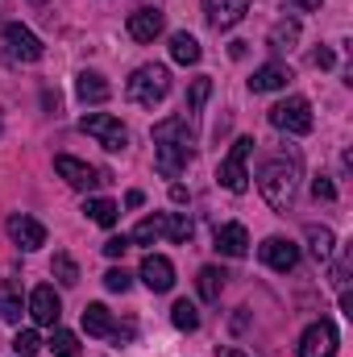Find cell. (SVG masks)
Returning a JSON list of instances; mask_svg holds the SVG:
<instances>
[{
	"instance_id": "1",
	"label": "cell",
	"mask_w": 353,
	"mask_h": 357,
	"mask_svg": "<svg viewBox=\"0 0 353 357\" xmlns=\"http://www.w3.org/2000/svg\"><path fill=\"white\" fill-rule=\"evenodd\" d=\"M191 146H195V137H191V116L179 112V116H167V121L154 125V167L167 178H175L179 171L187 167Z\"/></svg>"
},
{
	"instance_id": "2",
	"label": "cell",
	"mask_w": 353,
	"mask_h": 357,
	"mask_svg": "<svg viewBox=\"0 0 353 357\" xmlns=\"http://www.w3.org/2000/svg\"><path fill=\"white\" fill-rule=\"evenodd\" d=\"M258 191L266 195V204L274 212H287L295 204V191H299V154L266 158L258 167Z\"/></svg>"
},
{
	"instance_id": "3",
	"label": "cell",
	"mask_w": 353,
	"mask_h": 357,
	"mask_svg": "<svg viewBox=\"0 0 353 357\" xmlns=\"http://www.w3.org/2000/svg\"><path fill=\"white\" fill-rule=\"evenodd\" d=\"M167 91H171V71H167L163 63H146V67H137L133 79L125 84V96H129L133 104H142V108L163 104Z\"/></svg>"
},
{
	"instance_id": "4",
	"label": "cell",
	"mask_w": 353,
	"mask_h": 357,
	"mask_svg": "<svg viewBox=\"0 0 353 357\" xmlns=\"http://www.w3.org/2000/svg\"><path fill=\"white\" fill-rule=\"evenodd\" d=\"M270 125L274 129H283V133H295V137H303V133H312V104L303 100V96H291V100H283V104H274L270 108Z\"/></svg>"
},
{
	"instance_id": "5",
	"label": "cell",
	"mask_w": 353,
	"mask_h": 357,
	"mask_svg": "<svg viewBox=\"0 0 353 357\" xmlns=\"http://www.w3.org/2000/svg\"><path fill=\"white\" fill-rule=\"evenodd\" d=\"M250 154H254V137H237L233 150H229V158H225L220 171H216L220 187H229L233 195H241V191L250 187V171H246V158H250Z\"/></svg>"
},
{
	"instance_id": "6",
	"label": "cell",
	"mask_w": 353,
	"mask_h": 357,
	"mask_svg": "<svg viewBox=\"0 0 353 357\" xmlns=\"http://www.w3.org/2000/svg\"><path fill=\"white\" fill-rule=\"evenodd\" d=\"M80 129H84L88 137H96L104 150H112V154L129 146V129H125L117 116H108V112H88V116L80 121Z\"/></svg>"
},
{
	"instance_id": "7",
	"label": "cell",
	"mask_w": 353,
	"mask_h": 357,
	"mask_svg": "<svg viewBox=\"0 0 353 357\" xmlns=\"http://www.w3.org/2000/svg\"><path fill=\"white\" fill-rule=\"evenodd\" d=\"M4 46H8V59L13 63H38L42 59V42H38V33L33 29H25V25H4Z\"/></svg>"
},
{
	"instance_id": "8",
	"label": "cell",
	"mask_w": 353,
	"mask_h": 357,
	"mask_svg": "<svg viewBox=\"0 0 353 357\" xmlns=\"http://www.w3.org/2000/svg\"><path fill=\"white\" fill-rule=\"evenodd\" d=\"M54 171H59V178H67L75 191H91V187H100V183L108 178L104 171H96V167L71 158V154H59V158H54Z\"/></svg>"
},
{
	"instance_id": "9",
	"label": "cell",
	"mask_w": 353,
	"mask_h": 357,
	"mask_svg": "<svg viewBox=\"0 0 353 357\" xmlns=\"http://www.w3.org/2000/svg\"><path fill=\"white\" fill-rule=\"evenodd\" d=\"M258 258H262L270 270L287 274V270L299 266V245H295V241H287V237H266L262 245H258Z\"/></svg>"
},
{
	"instance_id": "10",
	"label": "cell",
	"mask_w": 353,
	"mask_h": 357,
	"mask_svg": "<svg viewBox=\"0 0 353 357\" xmlns=\"http://www.w3.org/2000/svg\"><path fill=\"white\" fill-rule=\"evenodd\" d=\"M333 354H337V328L329 320H316L299 341V357H333Z\"/></svg>"
},
{
	"instance_id": "11",
	"label": "cell",
	"mask_w": 353,
	"mask_h": 357,
	"mask_svg": "<svg viewBox=\"0 0 353 357\" xmlns=\"http://www.w3.org/2000/svg\"><path fill=\"white\" fill-rule=\"evenodd\" d=\"M8 237L21 250H42L46 245V225L33 220V216H25V212H17V216H8Z\"/></svg>"
},
{
	"instance_id": "12",
	"label": "cell",
	"mask_w": 353,
	"mask_h": 357,
	"mask_svg": "<svg viewBox=\"0 0 353 357\" xmlns=\"http://www.w3.org/2000/svg\"><path fill=\"white\" fill-rule=\"evenodd\" d=\"M142 282H146L154 295L171 291V287H175V266H171V258H163V254H146V262H142Z\"/></svg>"
},
{
	"instance_id": "13",
	"label": "cell",
	"mask_w": 353,
	"mask_h": 357,
	"mask_svg": "<svg viewBox=\"0 0 353 357\" xmlns=\"http://www.w3.org/2000/svg\"><path fill=\"white\" fill-rule=\"evenodd\" d=\"M29 316H33V324H59L63 299L54 295V287H33V295H29Z\"/></svg>"
},
{
	"instance_id": "14",
	"label": "cell",
	"mask_w": 353,
	"mask_h": 357,
	"mask_svg": "<svg viewBox=\"0 0 353 357\" xmlns=\"http://www.w3.org/2000/svg\"><path fill=\"white\" fill-rule=\"evenodd\" d=\"M204 13L216 29H233L250 13V0H204Z\"/></svg>"
},
{
	"instance_id": "15",
	"label": "cell",
	"mask_w": 353,
	"mask_h": 357,
	"mask_svg": "<svg viewBox=\"0 0 353 357\" xmlns=\"http://www.w3.org/2000/svg\"><path fill=\"white\" fill-rule=\"evenodd\" d=\"M163 33V13L158 8H133L129 13V38L133 42H154Z\"/></svg>"
},
{
	"instance_id": "16",
	"label": "cell",
	"mask_w": 353,
	"mask_h": 357,
	"mask_svg": "<svg viewBox=\"0 0 353 357\" xmlns=\"http://www.w3.org/2000/svg\"><path fill=\"white\" fill-rule=\"evenodd\" d=\"M216 250H220L225 258H246V250H250L246 225H220V229H216Z\"/></svg>"
},
{
	"instance_id": "17",
	"label": "cell",
	"mask_w": 353,
	"mask_h": 357,
	"mask_svg": "<svg viewBox=\"0 0 353 357\" xmlns=\"http://www.w3.org/2000/svg\"><path fill=\"white\" fill-rule=\"evenodd\" d=\"M291 79H295V75H291V67H283V63H266V67L254 71L250 88H254V91H278V88H287Z\"/></svg>"
},
{
	"instance_id": "18",
	"label": "cell",
	"mask_w": 353,
	"mask_h": 357,
	"mask_svg": "<svg viewBox=\"0 0 353 357\" xmlns=\"http://www.w3.org/2000/svg\"><path fill=\"white\" fill-rule=\"evenodd\" d=\"M21 312H25V303H21V278H4L0 282V320L17 324Z\"/></svg>"
},
{
	"instance_id": "19",
	"label": "cell",
	"mask_w": 353,
	"mask_h": 357,
	"mask_svg": "<svg viewBox=\"0 0 353 357\" xmlns=\"http://www.w3.org/2000/svg\"><path fill=\"white\" fill-rule=\"evenodd\" d=\"M225 270L220 266H200V274H195V291H200V299L204 303H216L220 299V291H225Z\"/></svg>"
},
{
	"instance_id": "20",
	"label": "cell",
	"mask_w": 353,
	"mask_h": 357,
	"mask_svg": "<svg viewBox=\"0 0 353 357\" xmlns=\"http://www.w3.org/2000/svg\"><path fill=\"white\" fill-rule=\"evenodd\" d=\"M75 96H80L84 104H104V100L112 96V88L104 84V75H96V71H84V75L75 79Z\"/></svg>"
},
{
	"instance_id": "21",
	"label": "cell",
	"mask_w": 353,
	"mask_h": 357,
	"mask_svg": "<svg viewBox=\"0 0 353 357\" xmlns=\"http://www.w3.org/2000/svg\"><path fill=\"white\" fill-rule=\"evenodd\" d=\"M84 328H88V337H112V312L104 307V303H88L84 307Z\"/></svg>"
},
{
	"instance_id": "22",
	"label": "cell",
	"mask_w": 353,
	"mask_h": 357,
	"mask_svg": "<svg viewBox=\"0 0 353 357\" xmlns=\"http://www.w3.org/2000/svg\"><path fill=\"white\" fill-rule=\"evenodd\" d=\"M171 59H175V63H183V67H195V63H200V42H195L187 29L171 33Z\"/></svg>"
},
{
	"instance_id": "23",
	"label": "cell",
	"mask_w": 353,
	"mask_h": 357,
	"mask_svg": "<svg viewBox=\"0 0 353 357\" xmlns=\"http://www.w3.org/2000/svg\"><path fill=\"white\" fill-rule=\"evenodd\" d=\"M266 42H270V50H278V54H283V50H291V46L299 42V21H295V17H283V21L270 29V38H266Z\"/></svg>"
},
{
	"instance_id": "24",
	"label": "cell",
	"mask_w": 353,
	"mask_h": 357,
	"mask_svg": "<svg viewBox=\"0 0 353 357\" xmlns=\"http://www.w3.org/2000/svg\"><path fill=\"white\" fill-rule=\"evenodd\" d=\"M308 245H312L316 262H329V258H333V250H337L333 233H329V229H320V225H308Z\"/></svg>"
},
{
	"instance_id": "25",
	"label": "cell",
	"mask_w": 353,
	"mask_h": 357,
	"mask_svg": "<svg viewBox=\"0 0 353 357\" xmlns=\"http://www.w3.org/2000/svg\"><path fill=\"white\" fill-rule=\"evenodd\" d=\"M84 212H88L96 225H104V229H112V225H117V216H121V208H117L112 199H88V204H84Z\"/></svg>"
},
{
	"instance_id": "26",
	"label": "cell",
	"mask_w": 353,
	"mask_h": 357,
	"mask_svg": "<svg viewBox=\"0 0 353 357\" xmlns=\"http://www.w3.org/2000/svg\"><path fill=\"white\" fill-rule=\"evenodd\" d=\"M163 237H171V241H175V245H187V241H191V220H187V216H163Z\"/></svg>"
},
{
	"instance_id": "27",
	"label": "cell",
	"mask_w": 353,
	"mask_h": 357,
	"mask_svg": "<svg viewBox=\"0 0 353 357\" xmlns=\"http://www.w3.org/2000/svg\"><path fill=\"white\" fill-rule=\"evenodd\" d=\"M212 96V79H191V91H187V108H183V116H195L200 108H204V100Z\"/></svg>"
},
{
	"instance_id": "28",
	"label": "cell",
	"mask_w": 353,
	"mask_h": 357,
	"mask_svg": "<svg viewBox=\"0 0 353 357\" xmlns=\"http://www.w3.org/2000/svg\"><path fill=\"white\" fill-rule=\"evenodd\" d=\"M158 237H163V216H146V220L133 229V237H129V241H133V245H154Z\"/></svg>"
},
{
	"instance_id": "29",
	"label": "cell",
	"mask_w": 353,
	"mask_h": 357,
	"mask_svg": "<svg viewBox=\"0 0 353 357\" xmlns=\"http://www.w3.org/2000/svg\"><path fill=\"white\" fill-rule=\"evenodd\" d=\"M171 320H175V328H183V333H195V328H200V312H195V303H187V299H179L175 307H171Z\"/></svg>"
},
{
	"instance_id": "30",
	"label": "cell",
	"mask_w": 353,
	"mask_h": 357,
	"mask_svg": "<svg viewBox=\"0 0 353 357\" xmlns=\"http://www.w3.org/2000/svg\"><path fill=\"white\" fill-rule=\"evenodd\" d=\"M50 349H54V357H80V337H75V333H67V328H54Z\"/></svg>"
},
{
	"instance_id": "31",
	"label": "cell",
	"mask_w": 353,
	"mask_h": 357,
	"mask_svg": "<svg viewBox=\"0 0 353 357\" xmlns=\"http://www.w3.org/2000/svg\"><path fill=\"white\" fill-rule=\"evenodd\" d=\"M54 278H59V282H63V287H75V282H80V266H75V258H71V254H54Z\"/></svg>"
},
{
	"instance_id": "32",
	"label": "cell",
	"mask_w": 353,
	"mask_h": 357,
	"mask_svg": "<svg viewBox=\"0 0 353 357\" xmlns=\"http://www.w3.org/2000/svg\"><path fill=\"white\" fill-rule=\"evenodd\" d=\"M13 349H17L21 357H33L38 349H42V337H38L33 328H21V333L13 337Z\"/></svg>"
},
{
	"instance_id": "33",
	"label": "cell",
	"mask_w": 353,
	"mask_h": 357,
	"mask_svg": "<svg viewBox=\"0 0 353 357\" xmlns=\"http://www.w3.org/2000/svg\"><path fill=\"white\" fill-rule=\"evenodd\" d=\"M312 195L333 204V199H337V187H333V178H329V175H316V178H312Z\"/></svg>"
},
{
	"instance_id": "34",
	"label": "cell",
	"mask_w": 353,
	"mask_h": 357,
	"mask_svg": "<svg viewBox=\"0 0 353 357\" xmlns=\"http://www.w3.org/2000/svg\"><path fill=\"white\" fill-rule=\"evenodd\" d=\"M129 282H133V278H129L125 270H117V266L104 274V287H108V291H121V295H125V291H129Z\"/></svg>"
},
{
	"instance_id": "35",
	"label": "cell",
	"mask_w": 353,
	"mask_h": 357,
	"mask_svg": "<svg viewBox=\"0 0 353 357\" xmlns=\"http://www.w3.org/2000/svg\"><path fill=\"white\" fill-rule=\"evenodd\" d=\"M129 245H133L129 237H108V241H104V258H121Z\"/></svg>"
},
{
	"instance_id": "36",
	"label": "cell",
	"mask_w": 353,
	"mask_h": 357,
	"mask_svg": "<svg viewBox=\"0 0 353 357\" xmlns=\"http://www.w3.org/2000/svg\"><path fill=\"white\" fill-rule=\"evenodd\" d=\"M312 63H316V67H324V71H329V67H337V54H333V50H329V46H320V50H316V54H312Z\"/></svg>"
},
{
	"instance_id": "37",
	"label": "cell",
	"mask_w": 353,
	"mask_h": 357,
	"mask_svg": "<svg viewBox=\"0 0 353 357\" xmlns=\"http://www.w3.org/2000/svg\"><path fill=\"white\" fill-rule=\"evenodd\" d=\"M171 199H175V204H187V187H183V183H171Z\"/></svg>"
},
{
	"instance_id": "38",
	"label": "cell",
	"mask_w": 353,
	"mask_h": 357,
	"mask_svg": "<svg viewBox=\"0 0 353 357\" xmlns=\"http://www.w3.org/2000/svg\"><path fill=\"white\" fill-rule=\"evenodd\" d=\"M142 199H146L142 191H129V195H125V204H129V208H142Z\"/></svg>"
},
{
	"instance_id": "39",
	"label": "cell",
	"mask_w": 353,
	"mask_h": 357,
	"mask_svg": "<svg viewBox=\"0 0 353 357\" xmlns=\"http://www.w3.org/2000/svg\"><path fill=\"white\" fill-rule=\"evenodd\" d=\"M295 4H299V8H308V13H312V8H320V4H324V0H295Z\"/></svg>"
},
{
	"instance_id": "40",
	"label": "cell",
	"mask_w": 353,
	"mask_h": 357,
	"mask_svg": "<svg viewBox=\"0 0 353 357\" xmlns=\"http://www.w3.org/2000/svg\"><path fill=\"white\" fill-rule=\"evenodd\" d=\"M216 357H246V354H241V349H220Z\"/></svg>"
},
{
	"instance_id": "41",
	"label": "cell",
	"mask_w": 353,
	"mask_h": 357,
	"mask_svg": "<svg viewBox=\"0 0 353 357\" xmlns=\"http://www.w3.org/2000/svg\"><path fill=\"white\" fill-rule=\"evenodd\" d=\"M33 4H46V0H33Z\"/></svg>"
}]
</instances>
